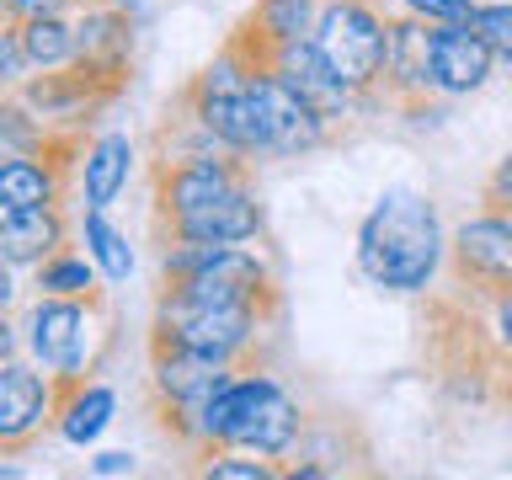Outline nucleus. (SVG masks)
Segmentation results:
<instances>
[{"label":"nucleus","mask_w":512,"mask_h":480,"mask_svg":"<svg viewBox=\"0 0 512 480\" xmlns=\"http://www.w3.org/2000/svg\"><path fill=\"white\" fill-rule=\"evenodd\" d=\"M16 358V326H11V315L0 310V363Z\"/></svg>","instance_id":"31"},{"label":"nucleus","mask_w":512,"mask_h":480,"mask_svg":"<svg viewBox=\"0 0 512 480\" xmlns=\"http://www.w3.org/2000/svg\"><path fill=\"white\" fill-rule=\"evenodd\" d=\"M59 411V379L32 363H0V454H22Z\"/></svg>","instance_id":"10"},{"label":"nucleus","mask_w":512,"mask_h":480,"mask_svg":"<svg viewBox=\"0 0 512 480\" xmlns=\"http://www.w3.org/2000/svg\"><path fill=\"white\" fill-rule=\"evenodd\" d=\"M107 342V294H43L27 310V352L59 384L86 379Z\"/></svg>","instance_id":"5"},{"label":"nucleus","mask_w":512,"mask_h":480,"mask_svg":"<svg viewBox=\"0 0 512 480\" xmlns=\"http://www.w3.org/2000/svg\"><path fill=\"white\" fill-rule=\"evenodd\" d=\"M75 0H0V22H38V16H64Z\"/></svg>","instance_id":"29"},{"label":"nucleus","mask_w":512,"mask_h":480,"mask_svg":"<svg viewBox=\"0 0 512 480\" xmlns=\"http://www.w3.org/2000/svg\"><path fill=\"white\" fill-rule=\"evenodd\" d=\"M112 411H118V395L107 384H86V379H70L59 384V411H54V427L64 443L86 448L96 443L102 432L112 427Z\"/></svg>","instance_id":"17"},{"label":"nucleus","mask_w":512,"mask_h":480,"mask_svg":"<svg viewBox=\"0 0 512 480\" xmlns=\"http://www.w3.org/2000/svg\"><path fill=\"white\" fill-rule=\"evenodd\" d=\"M486 304V331H491V342L512 358V288H502V294H491V299H480Z\"/></svg>","instance_id":"26"},{"label":"nucleus","mask_w":512,"mask_h":480,"mask_svg":"<svg viewBox=\"0 0 512 480\" xmlns=\"http://www.w3.org/2000/svg\"><path fill=\"white\" fill-rule=\"evenodd\" d=\"M480 203L496 208V214H512V150H507V155L491 166L486 187H480Z\"/></svg>","instance_id":"27"},{"label":"nucleus","mask_w":512,"mask_h":480,"mask_svg":"<svg viewBox=\"0 0 512 480\" xmlns=\"http://www.w3.org/2000/svg\"><path fill=\"white\" fill-rule=\"evenodd\" d=\"M299 432H304L299 400L272 374H246L240 368L203 416V454H214V448H246V454L283 459V454H294Z\"/></svg>","instance_id":"3"},{"label":"nucleus","mask_w":512,"mask_h":480,"mask_svg":"<svg viewBox=\"0 0 512 480\" xmlns=\"http://www.w3.org/2000/svg\"><path fill=\"white\" fill-rule=\"evenodd\" d=\"M91 475H102V480H112V475H134V454H128V448H107V454L91 459Z\"/></svg>","instance_id":"30"},{"label":"nucleus","mask_w":512,"mask_h":480,"mask_svg":"<svg viewBox=\"0 0 512 480\" xmlns=\"http://www.w3.org/2000/svg\"><path fill=\"white\" fill-rule=\"evenodd\" d=\"M54 251H64V208L59 203L0 214V262L6 267H38Z\"/></svg>","instance_id":"14"},{"label":"nucleus","mask_w":512,"mask_h":480,"mask_svg":"<svg viewBox=\"0 0 512 480\" xmlns=\"http://www.w3.org/2000/svg\"><path fill=\"white\" fill-rule=\"evenodd\" d=\"M267 304H235V299H182V294H155V326L150 347H182L203 358L240 363L256 347V336L272 326Z\"/></svg>","instance_id":"4"},{"label":"nucleus","mask_w":512,"mask_h":480,"mask_svg":"<svg viewBox=\"0 0 512 480\" xmlns=\"http://www.w3.org/2000/svg\"><path fill=\"white\" fill-rule=\"evenodd\" d=\"M448 278L470 304L512 288V214L480 208L448 235Z\"/></svg>","instance_id":"8"},{"label":"nucleus","mask_w":512,"mask_h":480,"mask_svg":"<svg viewBox=\"0 0 512 480\" xmlns=\"http://www.w3.org/2000/svg\"><path fill=\"white\" fill-rule=\"evenodd\" d=\"M491 70H496V54L480 43L470 22H432V43H427L432 96H470L491 80Z\"/></svg>","instance_id":"12"},{"label":"nucleus","mask_w":512,"mask_h":480,"mask_svg":"<svg viewBox=\"0 0 512 480\" xmlns=\"http://www.w3.org/2000/svg\"><path fill=\"white\" fill-rule=\"evenodd\" d=\"M59 192H64V171L48 155H6L0 160V214L59 203Z\"/></svg>","instance_id":"18"},{"label":"nucleus","mask_w":512,"mask_h":480,"mask_svg":"<svg viewBox=\"0 0 512 480\" xmlns=\"http://www.w3.org/2000/svg\"><path fill=\"white\" fill-rule=\"evenodd\" d=\"M240 374V363L203 358V352L182 347H150V400L160 416V432H171L182 448L203 454V416L214 406V395Z\"/></svg>","instance_id":"6"},{"label":"nucleus","mask_w":512,"mask_h":480,"mask_svg":"<svg viewBox=\"0 0 512 480\" xmlns=\"http://www.w3.org/2000/svg\"><path fill=\"white\" fill-rule=\"evenodd\" d=\"M80 240H86V256L96 262V272H102L107 283H128V272H134V246H128V235L107 219V208H86Z\"/></svg>","instance_id":"19"},{"label":"nucleus","mask_w":512,"mask_h":480,"mask_svg":"<svg viewBox=\"0 0 512 480\" xmlns=\"http://www.w3.org/2000/svg\"><path fill=\"white\" fill-rule=\"evenodd\" d=\"M507 406H512V379H507Z\"/></svg>","instance_id":"33"},{"label":"nucleus","mask_w":512,"mask_h":480,"mask_svg":"<svg viewBox=\"0 0 512 480\" xmlns=\"http://www.w3.org/2000/svg\"><path fill=\"white\" fill-rule=\"evenodd\" d=\"M400 6L422 22H470L475 16V0H400Z\"/></svg>","instance_id":"28"},{"label":"nucleus","mask_w":512,"mask_h":480,"mask_svg":"<svg viewBox=\"0 0 512 480\" xmlns=\"http://www.w3.org/2000/svg\"><path fill=\"white\" fill-rule=\"evenodd\" d=\"M11 272H16V267H6V262H0V310H11V299H16V283H11Z\"/></svg>","instance_id":"32"},{"label":"nucleus","mask_w":512,"mask_h":480,"mask_svg":"<svg viewBox=\"0 0 512 480\" xmlns=\"http://www.w3.org/2000/svg\"><path fill=\"white\" fill-rule=\"evenodd\" d=\"M384 38H390V16H384L379 0H320L315 48L331 59V70L342 75L352 91H363V102L379 86Z\"/></svg>","instance_id":"7"},{"label":"nucleus","mask_w":512,"mask_h":480,"mask_svg":"<svg viewBox=\"0 0 512 480\" xmlns=\"http://www.w3.org/2000/svg\"><path fill=\"white\" fill-rule=\"evenodd\" d=\"M448 262V235L427 192L390 187L358 230V267L384 294H427Z\"/></svg>","instance_id":"2"},{"label":"nucleus","mask_w":512,"mask_h":480,"mask_svg":"<svg viewBox=\"0 0 512 480\" xmlns=\"http://www.w3.org/2000/svg\"><path fill=\"white\" fill-rule=\"evenodd\" d=\"M267 64H272V70H278L326 123H347L352 107L363 102V91H352L347 80L331 70V59L315 48V38H310V43H288V48H278V54H272Z\"/></svg>","instance_id":"13"},{"label":"nucleus","mask_w":512,"mask_h":480,"mask_svg":"<svg viewBox=\"0 0 512 480\" xmlns=\"http://www.w3.org/2000/svg\"><path fill=\"white\" fill-rule=\"evenodd\" d=\"M315 22H320V0H256L246 11V22H240V32L272 59L288 43H310Z\"/></svg>","instance_id":"16"},{"label":"nucleus","mask_w":512,"mask_h":480,"mask_svg":"<svg viewBox=\"0 0 512 480\" xmlns=\"http://www.w3.org/2000/svg\"><path fill=\"white\" fill-rule=\"evenodd\" d=\"M427 43H432V22L422 16H390V38H384V64H379V86L395 107L406 112H422L427 96H432V80H427Z\"/></svg>","instance_id":"11"},{"label":"nucleus","mask_w":512,"mask_h":480,"mask_svg":"<svg viewBox=\"0 0 512 480\" xmlns=\"http://www.w3.org/2000/svg\"><path fill=\"white\" fill-rule=\"evenodd\" d=\"M251 91H256V123H262V155H310L331 139V123L272 64L256 70Z\"/></svg>","instance_id":"9"},{"label":"nucleus","mask_w":512,"mask_h":480,"mask_svg":"<svg viewBox=\"0 0 512 480\" xmlns=\"http://www.w3.org/2000/svg\"><path fill=\"white\" fill-rule=\"evenodd\" d=\"M470 27L480 32V43L496 54V64H512V6L496 0V6H475Z\"/></svg>","instance_id":"24"},{"label":"nucleus","mask_w":512,"mask_h":480,"mask_svg":"<svg viewBox=\"0 0 512 480\" xmlns=\"http://www.w3.org/2000/svg\"><path fill=\"white\" fill-rule=\"evenodd\" d=\"M54 144V123L38 118L22 96L0 91V160L6 155H43Z\"/></svg>","instance_id":"20"},{"label":"nucleus","mask_w":512,"mask_h":480,"mask_svg":"<svg viewBox=\"0 0 512 480\" xmlns=\"http://www.w3.org/2000/svg\"><path fill=\"white\" fill-rule=\"evenodd\" d=\"M134 139L128 134H96L86 144V155H80V198L86 208H112L118 203V192L128 187V176H134Z\"/></svg>","instance_id":"15"},{"label":"nucleus","mask_w":512,"mask_h":480,"mask_svg":"<svg viewBox=\"0 0 512 480\" xmlns=\"http://www.w3.org/2000/svg\"><path fill=\"white\" fill-rule=\"evenodd\" d=\"M38 294H96V262L75 251H54L38 262Z\"/></svg>","instance_id":"22"},{"label":"nucleus","mask_w":512,"mask_h":480,"mask_svg":"<svg viewBox=\"0 0 512 480\" xmlns=\"http://www.w3.org/2000/svg\"><path fill=\"white\" fill-rule=\"evenodd\" d=\"M155 230L166 240H219V246H251L262 235V203L246 182V160H155Z\"/></svg>","instance_id":"1"},{"label":"nucleus","mask_w":512,"mask_h":480,"mask_svg":"<svg viewBox=\"0 0 512 480\" xmlns=\"http://www.w3.org/2000/svg\"><path fill=\"white\" fill-rule=\"evenodd\" d=\"M27 75H32V59H27V43H22V27L0 22V91H22Z\"/></svg>","instance_id":"25"},{"label":"nucleus","mask_w":512,"mask_h":480,"mask_svg":"<svg viewBox=\"0 0 512 480\" xmlns=\"http://www.w3.org/2000/svg\"><path fill=\"white\" fill-rule=\"evenodd\" d=\"M198 475H208V480H278L283 470H278L267 454H246V448H214V454H203Z\"/></svg>","instance_id":"23"},{"label":"nucleus","mask_w":512,"mask_h":480,"mask_svg":"<svg viewBox=\"0 0 512 480\" xmlns=\"http://www.w3.org/2000/svg\"><path fill=\"white\" fill-rule=\"evenodd\" d=\"M22 43L32 70H59V64L80 59V32L64 16H38V22H22Z\"/></svg>","instance_id":"21"}]
</instances>
